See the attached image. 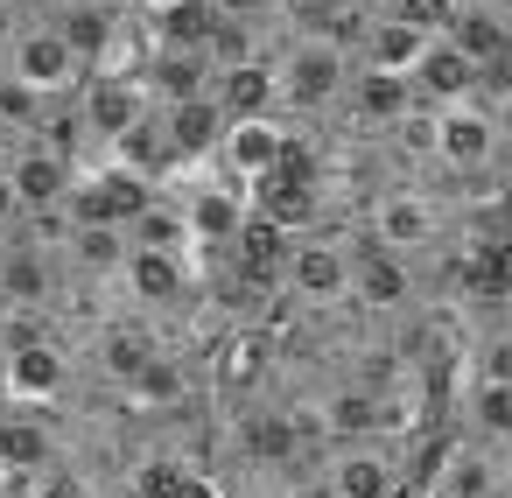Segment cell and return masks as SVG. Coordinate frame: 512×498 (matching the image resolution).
<instances>
[{
  "label": "cell",
  "mask_w": 512,
  "mask_h": 498,
  "mask_svg": "<svg viewBox=\"0 0 512 498\" xmlns=\"http://www.w3.org/2000/svg\"><path fill=\"white\" fill-rule=\"evenodd\" d=\"M414 491H428V498H505V491H512L505 435H477V428L442 435V442L421 456Z\"/></svg>",
  "instance_id": "1"
},
{
  "label": "cell",
  "mask_w": 512,
  "mask_h": 498,
  "mask_svg": "<svg viewBox=\"0 0 512 498\" xmlns=\"http://www.w3.org/2000/svg\"><path fill=\"white\" fill-rule=\"evenodd\" d=\"M421 134H428V155L463 176H505V120H491L477 99H442V106H421Z\"/></svg>",
  "instance_id": "2"
},
{
  "label": "cell",
  "mask_w": 512,
  "mask_h": 498,
  "mask_svg": "<svg viewBox=\"0 0 512 498\" xmlns=\"http://www.w3.org/2000/svg\"><path fill=\"white\" fill-rule=\"evenodd\" d=\"M344 78H351V57L323 36H295L288 50H274V92H281V113H323L344 99Z\"/></svg>",
  "instance_id": "3"
},
{
  "label": "cell",
  "mask_w": 512,
  "mask_h": 498,
  "mask_svg": "<svg viewBox=\"0 0 512 498\" xmlns=\"http://www.w3.org/2000/svg\"><path fill=\"white\" fill-rule=\"evenodd\" d=\"M113 281L134 295L141 316H176V309H190V295L204 288L190 253H155V246H127V260H120Z\"/></svg>",
  "instance_id": "4"
},
{
  "label": "cell",
  "mask_w": 512,
  "mask_h": 498,
  "mask_svg": "<svg viewBox=\"0 0 512 498\" xmlns=\"http://www.w3.org/2000/svg\"><path fill=\"white\" fill-rule=\"evenodd\" d=\"M281 288H288L295 309H330V302L351 295V253H344L330 232H309V239H295L288 260H281Z\"/></svg>",
  "instance_id": "5"
},
{
  "label": "cell",
  "mask_w": 512,
  "mask_h": 498,
  "mask_svg": "<svg viewBox=\"0 0 512 498\" xmlns=\"http://www.w3.org/2000/svg\"><path fill=\"white\" fill-rule=\"evenodd\" d=\"M442 204L428 197V190H379L372 197V211H365V232L386 246V253H400V260H414V253H428L435 239H442Z\"/></svg>",
  "instance_id": "6"
},
{
  "label": "cell",
  "mask_w": 512,
  "mask_h": 498,
  "mask_svg": "<svg viewBox=\"0 0 512 498\" xmlns=\"http://www.w3.org/2000/svg\"><path fill=\"white\" fill-rule=\"evenodd\" d=\"M0 169H8L15 204H22V211L64 204V190H71V176H78V162H71L64 148L36 141V134H8V148H0Z\"/></svg>",
  "instance_id": "7"
},
{
  "label": "cell",
  "mask_w": 512,
  "mask_h": 498,
  "mask_svg": "<svg viewBox=\"0 0 512 498\" xmlns=\"http://www.w3.org/2000/svg\"><path fill=\"white\" fill-rule=\"evenodd\" d=\"M8 71H15L22 85H36V92H71V85L85 78L78 50H71L50 22H29V29L8 36Z\"/></svg>",
  "instance_id": "8"
},
{
  "label": "cell",
  "mask_w": 512,
  "mask_h": 498,
  "mask_svg": "<svg viewBox=\"0 0 512 498\" xmlns=\"http://www.w3.org/2000/svg\"><path fill=\"white\" fill-rule=\"evenodd\" d=\"M162 113V134H169V155L176 162H204L225 134V113L211 106V92H190V99H155Z\"/></svg>",
  "instance_id": "9"
},
{
  "label": "cell",
  "mask_w": 512,
  "mask_h": 498,
  "mask_svg": "<svg viewBox=\"0 0 512 498\" xmlns=\"http://www.w3.org/2000/svg\"><path fill=\"white\" fill-rule=\"evenodd\" d=\"M407 288H414V267H407L400 253H386L379 239L351 253V295H358L365 309H400Z\"/></svg>",
  "instance_id": "10"
},
{
  "label": "cell",
  "mask_w": 512,
  "mask_h": 498,
  "mask_svg": "<svg viewBox=\"0 0 512 498\" xmlns=\"http://www.w3.org/2000/svg\"><path fill=\"white\" fill-rule=\"evenodd\" d=\"M0 358H8V400H57L64 393V351H57V337L15 344Z\"/></svg>",
  "instance_id": "11"
},
{
  "label": "cell",
  "mask_w": 512,
  "mask_h": 498,
  "mask_svg": "<svg viewBox=\"0 0 512 498\" xmlns=\"http://www.w3.org/2000/svg\"><path fill=\"white\" fill-rule=\"evenodd\" d=\"M127 246H155V253H190L197 260V239H190V218H183V204L155 183V197L127 218Z\"/></svg>",
  "instance_id": "12"
},
{
  "label": "cell",
  "mask_w": 512,
  "mask_h": 498,
  "mask_svg": "<svg viewBox=\"0 0 512 498\" xmlns=\"http://www.w3.org/2000/svg\"><path fill=\"white\" fill-rule=\"evenodd\" d=\"M155 344H162L155 323H106V330H99V372H106L113 386H127V379L148 365Z\"/></svg>",
  "instance_id": "13"
},
{
  "label": "cell",
  "mask_w": 512,
  "mask_h": 498,
  "mask_svg": "<svg viewBox=\"0 0 512 498\" xmlns=\"http://www.w3.org/2000/svg\"><path fill=\"white\" fill-rule=\"evenodd\" d=\"M211 15H218V0H169V8L148 15V43H190V50H204Z\"/></svg>",
  "instance_id": "14"
},
{
  "label": "cell",
  "mask_w": 512,
  "mask_h": 498,
  "mask_svg": "<svg viewBox=\"0 0 512 498\" xmlns=\"http://www.w3.org/2000/svg\"><path fill=\"white\" fill-rule=\"evenodd\" d=\"M43 99H50V92L22 85L15 71H0V134H36V120H43Z\"/></svg>",
  "instance_id": "15"
},
{
  "label": "cell",
  "mask_w": 512,
  "mask_h": 498,
  "mask_svg": "<svg viewBox=\"0 0 512 498\" xmlns=\"http://www.w3.org/2000/svg\"><path fill=\"white\" fill-rule=\"evenodd\" d=\"M267 337H253V330H232L225 337V351H218V379L225 386H253L260 379V365H267V351H260Z\"/></svg>",
  "instance_id": "16"
},
{
  "label": "cell",
  "mask_w": 512,
  "mask_h": 498,
  "mask_svg": "<svg viewBox=\"0 0 512 498\" xmlns=\"http://www.w3.org/2000/svg\"><path fill=\"white\" fill-rule=\"evenodd\" d=\"M386 15H400V22H414V29H428V36H442V22L456 15V0H386Z\"/></svg>",
  "instance_id": "17"
},
{
  "label": "cell",
  "mask_w": 512,
  "mask_h": 498,
  "mask_svg": "<svg viewBox=\"0 0 512 498\" xmlns=\"http://www.w3.org/2000/svg\"><path fill=\"white\" fill-rule=\"evenodd\" d=\"M22 218V204H15V183H8V169H0V232H8Z\"/></svg>",
  "instance_id": "18"
},
{
  "label": "cell",
  "mask_w": 512,
  "mask_h": 498,
  "mask_svg": "<svg viewBox=\"0 0 512 498\" xmlns=\"http://www.w3.org/2000/svg\"><path fill=\"white\" fill-rule=\"evenodd\" d=\"M225 15H274V0H218Z\"/></svg>",
  "instance_id": "19"
},
{
  "label": "cell",
  "mask_w": 512,
  "mask_h": 498,
  "mask_svg": "<svg viewBox=\"0 0 512 498\" xmlns=\"http://www.w3.org/2000/svg\"><path fill=\"white\" fill-rule=\"evenodd\" d=\"M0 71H8V36H0Z\"/></svg>",
  "instance_id": "20"
},
{
  "label": "cell",
  "mask_w": 512,
  "mask_h": 498,
  "mask_svg": "<svg viewBox=\"0 0 512 498\" xmlns=\"http://www.w3.org/2000/svg\"><path fill=\"white\" fill-rule=\"evenodd\" d=\"M113 8H134V0H113Z\"/></svg>",
  "instance_id": "21"
}]
</instances>
